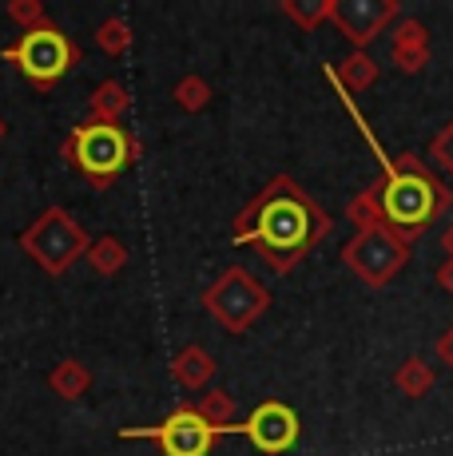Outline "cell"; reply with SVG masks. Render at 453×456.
Instances as JSON below:
<instances>
[{
	"label": "cell",
	"mask_w": 453,
	"mask_h": 456,
	"mask_svg": "<svg viewBox=\"0 0 453 456\" xmlns=\"http://www.w3.org/2000/svg\"><path fill=\"white\" fill-rule=\"evenodd\" d=\"M334 231V218L318 207V199L291 175H275L247 207L235 215L231 242L255 247L267 270L291 274L307 254H315Z\"/></svg>",
	"instance_id": "6da1fadb"
},
{
	"label": "cell",
	"mask_w": 453,
	"mask_h": 456,
	"mask_svg": "<svg viewBox=\"0 0 453 456\" xmlns=\"http://www.w3.org/2000/svg\"><path fill=\"white\" fill-rule=\"evenodd\" d=\"M342 100H346V108H350L354 124H358L362 139L374 147V155H378V163H382L378 203H382V215H386V226L402 234L406 242L422 239V234L453 207V191L422 159H417L414 151H402V155L390 159V155L382 151V143L374 139V131L366 127V119L354 111V100L346 92H342Z\"/></svg>",
	"instance_id": "7a4b0ae2"
},
{
	"label": "cell",
	"mask_w": 453,
	"mask_h": 456,
	"mask_svg": "<svg viewBox=\"0 0 453 456\" xmlns=\"http://www.w3.org/2000/svg\"><path fill=\"white\" fill-rule=\"evenodd\" d=\"M64 159L92 183V187H111L124 175V167L139 159V139L119 124H80L68 131L64 139Z\"/></svg>",
	"instance_id": "3957f363"
},
{
	"label": "cell",
	"mask_w": 453,
	"mask_h": 456,
	"mask_svg": "<svg viewBox=\"0 0 453 456\" xmlns=\"http://www.w3.org/2000/svg\"><path fill=\"white\" fill-rule=\"evenodd\" d=\"M0 60L16 64V72H21L32 87L48 92V87H56L76 64H80V48L48 20L32 32H21V40L8 44V48L0 52Z\"/></svg>",
	"instance_id": "277c9868"
},
{
	"label": "cell",
	"mask_w": 453,
	"mask_h": 456,
	"mask_svg": "<svg viewBox=\"0 0 453 456\" xmlns=\"http://www.w3.org/2000/svg\"><path fill=\"white\" fill-rule=\"evenodd\" d=\"M16 242H21V250L52 278L68 274V270H72L92 247V239L84 234V226L76 223L64 207L40 210L37 223H29V231H24Z\"/></svg>",
	"instance_id": "5b68a950"
},
{
	"label": "cell",
	"mask_w": 453,
	"mask_h": 456,
	"mask_svg": "<svg viewBox=\"0 0 453 456\" xmlns=\"http://www.w3.org/2000/svg\"><path fill=\"white\" fill-rule=\"evenodd\" d=\"M203 310L211 314L226 333H247L271 310V290H267L247 266H226L203 290Z\"/></svg>",
	"instance_id": "8992f818"
},
{
	"label": "cell",
	"mask_w": 453,
	"mask_h": 456,
	"mask_svg": "<svg viewBox=\"0 0 453 456\" xmlns=\"http://www.w3.org/2000/svg\"><path fill=\"white\" fill-rule=\"evenodd\" d=\"M409 250L414 242H406L390 226H370V231H354V239L342 247V262L362 286L382 290L409 266Z\"/></svg>",
	"instance_id": "52a82bcc"
},
{
	"label": "cell",
	"mask_w": 453,
	"mask_h": 456,
	"mask_svg": "<svg viewBox=\"0 0 453 456\" xmlns=\"http://www.w3.org/2000/svg\"><path fill=\"white\" fill-rule=\"evenodd\" d=\"M119 436L124 441H155L160 456H207L219 441V433L207 425L195 405H179L176 413H168L152 428H119Z\"/></svg>",
	"instance_id": "ba28073f"
},
{
	"label": "cell",
	"mask_w": 453,
	"mask_h": 456,
	"mask_svg": "<svg viewBox=\"0 0 453 456\" xmlns=\"http://www.w3.org/2000/svg\"><path fill=\"white\" fill-rule=\"evenodd\" d=\"M226 433L247 436V441L255 444L259 452H267V456H283V452H291L294 444H299L302 420H299V413H294L291 405H283V401H263V405H259L247 420H235Z\"/></svg>",
	"instance_id": "9c48e42d"
},
{
	"label": "cell",
	"mask_w": 453,
	"mask_h": 456,
	"mask_svg": "<svg viewBox=\"0 0 453 456\" xmlns=\"http://www.w3.org/2000/svg\"><path fill=\"white\" fill-rule=\"evenodd\" d=\"M402 16L398 0H334V28L354 44V52H366L374 40L386 32V24H394Z\"/></svg>",
	"instance_id": "30bf717a"
},
{
	"label": "cell",
	"mask_w": 453,
	"mask_h": 456,
	"mask_svg": "<svg viewBox=\"0 0 453 456\" xmlns=\"http://www.w3.org/2000/svg\"><path fill=\"white\" fill-rule=\"evenodd\" d=\"M390 56H394V64L402 68L406 76L422 72V68L430 64V28H425L422 20H414V16L398 20L394 44H390Z\"/></svg>",
	"instance_id": "8fae6325"
},
{
	"label": "cell",
	"mask_w": 453,
	"mask_h": 456,
	"mask_svg": "<svg viewBox=\"0 0 453 456\" xmlns=\"http://www.w3.org/2000/svg\"><path fill=\"white\" fill-rule=\"evenodd\" d=\"M171 377L183 385L187 393H207L215 381V357L203 346H183L171 357Z\"/></svg>",
	"instance_id": "7c38bea8"
},
{
	"label": "cell",
	"mask_w": 453,
	"mask_h": 456,
	"mask_svg": "<svg viewBox=\"0 0 453 456\" xmlns=\"http://www.w3.org/2000/svg\"><path fill=\"white\" fill-rule=\"evenodd\" d=\"M326 72V80H334L342 92H366V87L378 84V64H374L370 52H350V56L342 60V64L334 68H322Z\"/></svg>",
	"instance_id": "4fadbf2b"
},
{
	"label": "cell",
	"mask_w": 453,
	"mask_h": 456,
	"mask_svg": "<svg viewBox=\"0 0 453 456\" xmlns=\"http://www.w3.org/2000/svg\"><path fill=\"white\" fill-rule=\"evenodd\" d=\"M128 108H132L128 87L119 80H103L92 92V100H88V119H92V124H124Z\"/></svg>",
	"instance_id": "5bb4252c"
},
{
	"label": "cell",
	"mask_w": 453,
	"mask_h": 456,
	"mask_svg": "<svg viewBox=\"0 0 453 456\" xmlns=\"http://www.w3.org/2000/svg\"><path fill=\"white\" fill-rule=\"evenodd\" d=\"M48 389L56 393L60 401H76V397H84V393L92 389V373H88V365L76 362V357L60 362L56 370L48 373Z\"/></svg>",
	"instance_id": "9a60e30c"
},
{
	"label": "cell",
	"mask_w": 453,
	"mask_h": 456,
	"mask_svg": "<svg viewBox=\"0 0 453 456\" xmlns=\"http://www.w3.org/2000/svg\"><path fill=\"white\" fill-rule=\"evenodd\" d=\"M84 258H88V266L95 270V274L111 278V274H119V270L128 266V247L116 239V234H103V239L92 242Z\"/></svg>",
	"instance_id": "2e32d148"
},
{
	"label": "cell",
	"mask_w": 453,
	"mask_h": 456,
	"mask_svg": "<svg viewBox=\"0 0 453 456\" xmlns=\"http://www.w3.org/2000/svg\"><path fill=\"white\" fill-rule=\"evenodd\" d=\"M394 381H398V389L406 393V397H425V393L433 389V365L425 362V357H406L402 365H398V373H394Z\"/></svg>",
	"instance_id": "e0dca14e"
},
{
	"label": "cell",
	"mask_w": 453,
	"mask_h": 456,
	"mask_svg": "<svg viewBox=\"0 0 453 456\" xmlns=\"http://www.w3.org/2000/svg\"><path fill=\"white\" fill-rule=\"evenodd\" d=\"M346 218L354 223V231H370V226H386V215H382V203H378V183H370L366 191L346 203Z\"/></svg>",
	"instance_id": "ac0fdd59"
},
{
	"label": "cell",
	"mask_w": 453,
	"mask_h": 456,
	"mask_svg": "<svg viewBox=\"0 0 453 456\" xmlns=\"http://www.w3.org/2000/svg\"><path fill=\"white\" fill-rule=\"evenodd\" d=\"M195 409L203 413V420H207V425H211L219 436L235 425V413H239V409H235V397H231V393H223V389H207L203 401H199Z\"/></svg>",
	"instance_id": "d6986e66"
},
{
	"label": "cell",
	"mask_w": 453,
	"mask_h": 456,
	"mask_svg": "<svg viewBox=\"0 0 453 456\" xmlns=\"http://www.w3.org/2000/svg\"><path fill=\"white\" fill-rule=\"evenodd\" d=\"M334 0H283V16L299 24V32H315L322 20H330Z\"/></svg>",
	"instance_id": "ffe728a7"
},
{
	"label": "cell",
	"mask_w": 453,
	"mask_h": 456,
	"mask_svg": "<svg viewBox=\"0 0 453 456\" xmlns=\"http://www.w3.org/2000/svg\"><path fill=\"white\" fill-rule=\"evenodd\" d=\"M95 44H100L108 56H128V48H132V24H128L124 16H108V20L95 28Z\"/></svg>",
	"instance_id": "44dd1931"
},
{
	"label": "cell",
	"mask_w": 453,
	"mask_h": 456,
	"mask_svg": "<svg viewBox=\"0 0 453 456\" xmlns=\"http://www.w3.org/2000/svg\"><path fill=\"white\" fill-rule=\"evenodd\" d=\"M171 95H176V103L183 111H191V116H195V111H203L207 103H211V84H207L203 76H183Z\"/></svg>",
	"instance_id": "7402d4cb"
},
{
	"label": "cell",
	"mask_w": 453,
	"mask_h": 456,
	"mask_svg": "<svg viewBox=\"0 0 453 456\" xmlns=\"http://www.w3.org/2000/svg\"><path fill=\"white\" fill-rule=\"evenodd\" d=\"M8 20L21 24V32H32L40 24H48V16L40 0H8Z\"/></svg>",
	"instance_id": "603a6c76"
},
{
	"label": "cell",
	"mask_w": 453,
	"mask_h": 456,
	"mask_svg": "<svg viewBox=\"0 0 453 456\" xmlns=\"http://www.w3.org/2000/svg\"><path fill=\"white\" fill-rule=\"evenodd\" d=\"M430 159L438 163L441 171H446L449 179H453V119H449V124L438 131V135L430 139Z\"/></svg>",
	"instance_id": "cb8c5ba5"
},
{
	"label": "cell",
	"mask_w": 453,
	"mask_h": 456,
	"mask_svg": "<svg viewBox=\"0 0 453 456\" xmlns=\"http://www.w3.org/2000/svg\"><path fill=\"white\" fill-rule=\"evenodd\" d=\"M433 354H438V362L446 365V370H453V326L441 333L438 341H433Z\"/></svg>",
	"instance_id": "d4e9b609"
},
{
	"label": "cell",
	"mask_w": 453,
	"mask_h": 456,
	"mask_svg": "<svg viewBox=\"0 0 453 456\" xmlns=\"http://www.w3.org/2000/svg\"><path fill=\"white\" fill-rule=\"evenodd\" d=\"M433 278H438V286H441V290L453 294V258L441 262V266H438V274H433Z\"/></svg>",
	"instance_id": "484cf974"
},
{
	"label": "cell",
	"mask_w": 453,
	"mask_h": 456,
	"mask_svg": "<svg viewBox=\"0 0 453 456\" xmlns=\"http://www.w3.org/2000/svg\"><path fill=\"white\" fill-rule=\"evenodd\" d=\"M441 250H446L449 258H453V223L446 226V231H441Z\"/></svg>",
	"instance_id": "4316f807"
},
{
	"label": "cell",
	"mask_w": 453,
	"mask_h": 456,
	"mask_svg": "<svg viewBox=\"0 0 453 456\" xmlns=\"http://www.w3.org/2000/svg\"><path fill=\"white\" fill-rule=\"evenodd\" d=\"M4 131H8V127H4V119H0V139H4Z\"/></svg>",
	"instance_id": "83f0119b"
}]
</instances>
